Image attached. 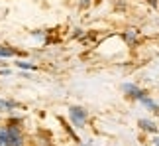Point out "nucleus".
<instances>
[{
    "mask_svg": "<svg viewBox=\"0 0 159 146\" xmlns=\"http://www.w3.org/2000/svg\"><path fill=\"white\" fill-rule=\"evenodd\" d=\"M4 146H24V136L18 126H8L6 129V144Z\"/></svg>",
    "mask_w": 159,
    "mask_h": 146,
    "instance_id": "f257e3e1",
    "label": "nucleus"
},
{
    "mask_svg": "<svg viewBox=\"0 0 159 146\" xmlns=\"http://www.w3.org/2000/svg\"><path fill=\"white\" fill-rule=\"evenodd\" d=\"M87 2H89V0H83V4H87Z\"/></svg>",
    "mask_w": 159,
    "mask_h": 146,
    "instance_id": "0eeeda50",
    "label": "nucleus"
},
{
    "mask_svg": "<svg viewBox=\"0 0 159 146\" xmlns=\"http://www.w3.org/2000/svg\"><path fill=\"white\" fill-rule=\"evenodd\" d=\"M69 113H71L73 123H75L77 126H83V124H84V120H87V113H84L81 107H71Z\"/></svg>",
    "mask_w": 159,
    "mask_h": 146,
    "instance_id": "f03ea898",
    "label": "nucleus"
},
{
    "mask_svg": "<svg viewBox=\"0 0 159 146\" xmlns=\"http://www.w3.org/2000/svg\"><path fill=\"white\" fill-rule=\"evenodd\" d=\"M126 91H130V93H132V97H134V99H143V91L142 89H138V87H134V85H126V87H124Z\"/></svg>",
    "mask_w": 159,
    "mask_h": 146,
    "instance_id": "7ed1b4c3",
    "label": "nucleus"
},
{
    "mask_svg": "<svg viewBox=\"0 0 159 146\" xmlns=\"http://www.w3.org/2000/svg\"><path fill=\"white\" fill-rule=\"evenodd\" d=\"M155 146H159V138H157V140H155Z\"/></svg>",
    "mask_w": 159,
    "mask_h": 146,
    "instance_id": "423d86ee",
    "label": "nucleus"
},
{
    "mask_svg": "<svg viewBox=\"0 0 159 146\" xmlns=\"http://www.w3.org/2000/svg\"><path fill=\"white\" fill-rule=\"evenodd\" d=\"M18 67H22V69H35V65L26 63V61H20V63H18Z\"/></svg>",
    "mask_w": 159,
    "mask_h": 146,
    "instance_id": "39448f33",
    "label": "nucleus"
},
{
    "mask_svg": "<svg viewBox=\"0 0 159 146\" xmlns=\"http://www.w3.org/2000/svg\"><path fill=\"white\" fill-rule=\"evenodd\" d=\"M139 126H142L143 130H149V132H155V130H157L155 123H151V120H145V119H142V120H139Z\"/></svg>",
    "mask_w": 159,
    "mask_h": 146,
    "instance_id": "20e7f679",
    "label": "nucleus"
}]
</instances>
